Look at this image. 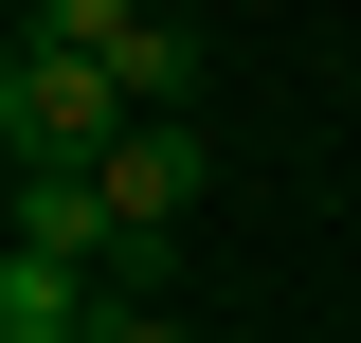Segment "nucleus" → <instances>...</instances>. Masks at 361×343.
Instances as JSON below:
<instances>
[{
	"label": "nucleus",
	"instance_id": "1",
	"mask_svg": "<svg viewBox=\"0 0 361 343\" xmlns=\"http://www.w3.org/2000/svg\"><path fill=\"white\" fill-rule=\"evenodd\" d=\"M127 127H145V109H127V73L18 18V54H0V145H18V163H109Z\"/></svg>",
	"mask_w": 361,
	"mask_h": 343
},
{
	"label": "nucleus",
	"instance_id": "2",
	"mask_svg": "<svg viewBox=\"0 0 361 343\" xmlns=\"http://www.w3.org/2000/svg\"><path fill=\"white\" fill-rule=\"evenodd\" d=\"M0 235H18L37 271H90V289H127V217H109V181H90V163H18Z\"/></svg>",
	"mask_w": 361,
	"mask_h": 343
},
{
	"label": "nucleus",
	"instance_id": "3",
	"mask_svg": "<svg viewBox=\"0 0 361 343\" xmlns=\"http://www.w3.org/2000/svg\"><path fill=\"white\" fill-rule=\"evenodd\" d=\"M90 181H109V217H127V271L163 253L180 217H199V145H180V127H127V145H109Z\"/></svg>",
	"mask_w": 361,
	"mask_h": 343
},
{
	"label": "nucleus",
	"instance_id": "4",
	"mask_svg": "<svg viewBox=\"0 0 361 343\" xmlns=\"http://www.w3.org/2000/svg\"><path fill=\"white\" fill-rule=\"evenodd\" d=\"M37 37H73V54H109V73H127V54L163 37V0H37Z\"/></svg>",
	"mask_w": 361,
	"mask_h": 343
},
{
	"label": "nucleus",
	"instance_id": "5",
	"mask_svg": "<svg viewBox=\"0 0 361 343\" xmlns=\"http://www.w3.org/2000/svg\"><path fill=\"white\" fill-rule=\"evenodd\" d=\"M90 343H199V325H180L163 289H109V307H90Z\"/></svg>",
	"mask_w": 361,
	"mask_h": 343
}]
</instances>
